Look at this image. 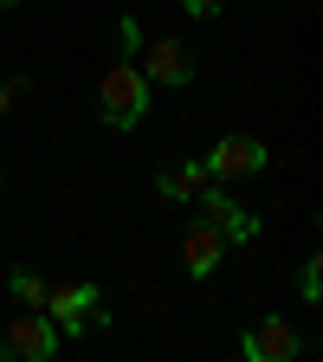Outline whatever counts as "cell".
<instances>
[{
	"instance_id": "6da1fadb",
	"label": "cell",
	"mask_w": 323,
	"mask_h": 362,
	"mask_svg": "<svg viewBox=\"0 0 323 362\" xmlns=\"http://www.w3.org/2000/svg\"><path fill=\"white\" fill-rule=\"evenodd\" d=\"M149 90H155V84L136 71L129 59H123V65H110V71L98 78V117H104L110 129H136V123L149 117Z\"/></svg>"
},
{
	"instance_id": "7a4b0ae2",
	"label": "cell",
	"mask_w": 323,
	"mask_h": 362,
	"mask_svg": "<svg viewBox=\"0 0 323 362\" xmlns=\"http://www.w3.org/2000/svg\"><path fill=\"white\" fill-rule=\"evenodd\" d=\"M188 207H194V220H201V226H213V233H220L226 246H246V240H259V214H252V207H240V201H233V188H220L213 175H207V188H201Z\"/></svg>"
},
{
	"instance_id": "3957f363",
	"label": "cell",
	"mask_w": 323,
	"mask_h": 362,
	"mask_svg": "<svg viewBox=\"0 0 323 362\" xmlns=\"http://www.w3.org/2000/svg\"><path fill=\"white\" fill-rule=\"evenodd\" d=\"M98 285H52L45 291V317H52V330H65V337H84L90 324H104V310H98Z\"/></svg>"
},
{
	"instance_id": "277c9868",
	"label": "cell",
	"mask_w": 323,
	"mask_h": 362,
	"mask_svg": "<svg viewBox=\"0 0 323 362\" xmlns=\"http://www.w3.org/2000/svg\"><path fill=\"white\" fill-rule=\"evenodd\" d=\"M52 349H59V330L45 310H13V324L0 330V356L7 362H45Z\"/></svg>"
},
{
	"instance_id": "5b68a950",
	"label": "cell",
	"mask_w": 323,
	"mask_h": 362,
	"mask_svg": "<svg viewBox=\"0 0 323 362\" xmlns=\"http://www.w3.org/2000/svg\"><path fill=\"white\" fill-rule=\"evenodd\" d=\"M271 156H265V143L259 136H220V143L201 156V168L213 175V181H240V175H259Z\"/></svg>"
},
{
	"instance_id": "8992f818",
	"label": "cell",
	"mask_w": 323,
	"mask_h": 362,
	"mask_svg": "<svg viewBox=\"0 0 323 362\" xmlns=\"http://www.w3.org/2000/svg\"><path fill=\"white\" fill-rule=\"evenodd\" d=\"M136 71H143L149 84L181 90V84L194 78V59H188V45H181V39H155V45H143V65H136Z\"/></svg>"
},
{
	"instance_id": "52a82bcc",
	"label": "cell",
	"mask_w": 323,
	"mask_h": 362,
	"mask_svg": "<svg viewBox=\"0 0 323 362\" xmlns=\"http://www.w3.org/2000/svg\"><path fill=\"white\" fill-rule=\"evenodd\" d=\"M240 349H246V362H291L298 356V330L285 324V317H259V324L240 337Z\"/></svg>"
},
{
	"instance_id": "ba28073f",
	"label": "cell",
	"mask_w": 323,
	"mask_h": 362,
	"mask_svg": "<svg viewBox=\"0 0 323 362\" xmlns=\"http://www.w3.org/2000/svg\"><path fill=\"white\" fill-rule=\"evenodd\" d=\"M220 259H226V240L213 233V226H188V240H181V272H188V279H213L220 272Z\"/></svg>"
},
{
	"instance_id": "9c48e42d",
	"label": "cell",
	"mask_w": 323,
	"mask_h": 362,
	"mask_svg": "<svg viewBox=\"0 0 323 362\" xmlns=\"http://www.w3.org/2000/svg\"><path fill=\"white\" fill-rule=\"evenodd\" d=\"M201 188H207V168H201V162H168V168L155 175V194H162V201H181V207H188Z\"/></svg>"
},
{
	"instance_id": "30bf717a",
	"label": "cell",
	"mask_w": 323,
	"mask_h": 362,
	"mask_svg": "<svg viewBox=\"0 0 323 362\" xmlns=\"http://www.w3.org/2000/svg\"><path fill=\"white\" fill-rule=\"evenodd\" d=\"M7 291H13V304H20V310H39V304H45V291H52V285H45V279H39L33 265H20L13 279H7Z\"/></svg>"
},
{
	"instance_id": "8fae6325",
	"label": "cell",
	"mask_w": 323,
	"mask_h": 362,
	"mask_svg": "<svg viewBox=\"0 0 323 362\" xmlns=\"http://www.w3.org/2000/svg\"><path fill=\"white\" fill-rule=\"evenodd\" d=\"M298 298H304V304L323 298V259H304V265H298Z\"/></svg>"
},
{
	"instance_id": "7c38bea8",
	"label": "cell",
	"mask_w": 323,
	"mask_h": 362,
	"mask_svg": "<svg viewBox=\"0 0 323 362\" xmlns=\"http://www.w3.org/2000/svg\"><path fill=\"white\" fill-rule=\"evenodd\" d=\"M26 90H33V84H26L20 71H13V78H0V110H26Z\"/></svg>"
},
{
	"instance_id": "4fadbf2b",
	"label": "cell",
	"mask_w": 323,
	"mask_h": 362,
	"mask_svg": "<svg viewBox=\"0 0 323 362\" xmlns=\"http://www.w3.org/2000/svg\"><path fill=\"white\" fill-rule=\"evenodd\" d=\"M117 39H123V52H143V20L123 13V20H117Z\"/></svg>"
},
{
	"instance_id": "5bb4252c",
	"label": "cell",
	"mask_w": 323,
	"mask_h": 362,
	"mask_svg": "<svg viewBox=\"0 0 323 362\" xmlns=\"http://www.w3.org/2000/svg\"><path fill=\"white\" fill-rule=\"evenodd\" d=\"M181 7H188V13H194V20H213V13H220V7H226V0H181Z\"/></svg>"
},
{
	"instance_id": "9a60e30c",
	"label": "cell",
	"mask_w": 323,
	"mask_h": 362,
	"mask_svg": "<svg viewBox=\"0 0 323 362\" xmlns=\"http://www.w3.org/2000/svg\"><path fill=\"white\" fill-rule=\"evenodd\" d=\"M0 7H20V0H0Z\"/></svg>"
},
{
	"instance_id": "2e32d148",
	"label": "cell",
	"mask_w": 323,
	"mask_h": 362,
	"mask_svg": "<svg viewBox=\"0 0 323 362\" xmlns=\"http://www.w3.org/2000/svg\"><path fill=\"white\" fill-rule=\"evenodd\" d=\"M0 194H7V181H0Z\"/></svg>"
}]
</instances>
